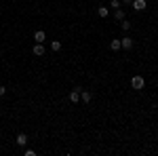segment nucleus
<instances>
[{
  "label": "nucleus",
  "instance_id": "nucleus-7",
  "mask_svg": "<svg viewBox=\"0 0 158 156\" xmlns=\"http://www.w3.org/2000/svg\"><path fill=\"white\" fill-rule=\"evenodd\" d=\"M25 144H27V135H25V133H19V135H17V145L23 148Z\"/></svg>",
  "mask_w": 158,
  "mask_h": 156
},
{
  "label": "nucleus",
  "instance_id": "nucleus-8",
  "mask_svg": "<svg viewBox=\"0 0 158 156\" xmlns=\"http://www.w3.org/2000/svg\"><path fill=\"white\" fill-rule=\"evenodd\" d=\"M34 40H36V42H44V40H47V34H44L42 30H38L36 34H34Z\"/></svg>",
  "mask_w": 158,
  "mask_h": 156
},
{
  "label": "nucleus",
  "instance_id": "nucleus-6",
  "mask_svg": "<svg viewBox=\"0 0 158 156\" xmlns=\"http://www.w3.org/2000/svg\"><path fill=\"white\" fill-rule=\"evenodd\" d=\"M32 51H34V55H38V57H42V55H44V47H42V42H36Z\"/></svg>",
  "mask_w": 158,
  "mask_h": 156
},
{
  "label": "nucleus",
  "instance_id": "nucleus-11",
  "mask_svg": "<svg viewBox=\"0 0 158 156\" xmlns=\"http://www.w3.org/2000/svg\"><path fill=\"white\" fill-rule=\"evenodd\" d=\"M97 15H99V17H108V15H110V9H108V6H99V9H97Z\"/></svg>",
  "mask_w": 158,
  "mask_h": 156
},
{
  "label": "nucleus",
  "instance_id": "nucleus-12",
  "mask_svg": "<svg viewBox=\"0 0 158 156\" xmlns=\"http://www.w3.org/2000/svg\"><path fill=\"white\" fill-rule=\"evenodd\" d=\"M51 48H53L55 53H57V51H61V42H59V40H51Z\"/></svg>",
  "mask_w": 158,
  "mask_h": 156
},
{
  "label": "nucleus",
  "instance_id": "nucleus-4",
  "mask_svg": "<svg viewBox=\"0 0 158 156\" xmlns=\"http://www.w3.org/2000/svg\"><path fill=\"white\" fill-rule=\"evenodd\" d=\"M91 99H93V93L91 91H80V101H85V103H91Z\"/></svg>",
  "mask_w": 158,
  "mask_h": 156
},
{
  "label": "nucleus",
  "instance_id": "nucleus-13",
  "mask_svg": "<svg viewBox=\"0 0 158 156\" xmlns=\"http://www.w3.org/2000/svg\"><path fill=\"white\" fill-rule=\"evenodd\" d=\"M120 25H122V30H124V32H129V30H131V21H127V19H122Z\"/></svg>",
  "mask_w": 158,
  "mask_h": 156
},
{
  "label": "nucleus",
  "instance_id": "nucleus-10",
  "mask_svg": "<svg viewBox=\"0 0 158 156\" xmlns=\"http://www.w3.org/2000/svg\"><path fill=\"white\" fill-rule=\"evenodd\" d=\"M110 48H112V51H118V48H122L120 40H118V38H114V40H112V42H110Z\"/></svg>",
  "mask_w": 158,
  "mask_h": 156
},
{
  "label": "nucleus",
  "instance_id": "nucleus-16",
  "mask_svg": "<svg viewBox=\"0 0 158 156\" xmlns=\"http://www.w3.org/2000/svg\"><path fill=\"white\" fill-rule=\"evenodd\" d=\"M120 2H124V4H133V0H120Z\"/></svg>",
  "mask_w": 158,
  "mask_h": 156
},
{
  "label": "nucleus",
  "instance_id": "nucleus-15",
  "mask_svg": "<svg viewBox=\"0 0 158 156\" xmlns=\"http://www.w3.org/2000/svg\"><path fill=\"white\" fill-rule=\"evenodd\" d=\"M4 93H6V89H4V86H2V84H0V97L4 95Z\"/></svg>",
  "mask_w": 158,
  "mask_h": 156
},
{
  "label": "nucleus",
  "instance_id": "nucleus-9",
  "mask_svg": "<svg viewBox=\"0 0 158 156\" xmlns=\"http://www.w3.org/2000/svg\"><path fill=\"white\" fill-rule=\"evenodd\" d=\"M114 19H116V21H122V19H124V11H122V9H114Z\"/></svg>",
  "mask_w": 158,
  "mask_h": 156
},
{
  "label": "nucleus",
  "instance_id": "nucleus-2",
  "mask_svg": "<svg viewBox=\"0 0 158 156\" xmlns=\"http://www.w3.org/2000/svg\"><path fill=\"white\" fill-rule=\"evenodd\" d=\"M80 91H82V86H74V91L70 93V101H72V103L80 101Z\"/></svg>",
  "mask_w": 158,
  "mask_h": 156
},
{
  "label": "nucleus",
  "instance_id": "nucleus-14",
  "mask_svg": "<svg viewBox=\"0 0 158 156\" xmlns=\"http://www.w3.org/2000/svg\"><path fill=\"white\" fill-rule=\"evenodd\" d=\"M110 6H112V9H120L122 2H120V0H112V2H110Z\"/></svg>",
  "mask_w": 158,
  "mask_h": 156
},
{
  "label": "nucleus",
  "instance_id": "nucleus-5",
  "mask_svg": "<svg viewBox=\"0 0 158 156\" xmlns=\"http://www.w3.org/2000/svg\"><path fill=\"white\" fill-rule=\"evenodd\" d=\"M131 6H133L135 11H143L148 4H146V0H133V4H131Z\"/></svg>",
  "mask_w": 158,
  "mask_h": 156
},
{
  "label": "nucleus",
  "instance_id": "nucleus-3",
  "mask_svg": "<svg viewBox=\"0 0 158 156\" xmlns=\"http://www.w3.org/2000/svg\"><path fill=\"white\" fill-rule=\"evenodd\" d=\"M120 44H122V48H133V38L131 36H124V38H120Z\"/></svg>",
  "mask_w": 158,
  "mask_h": 156
},
{
  "label": "nucleus",
  "instance_id": "nucleus-1",
  "mask_svg": "<svg viewBox=\"0 0 158 156\" xmlns=\"http://www.w3.org/2000/svg\"><path fill=\"white\" fill-rule=\"evenodd\" d=\"M143 84H146V80H143L141 76H133V78H131V86H133L135 91H139V89H143Z\"/></svg>",
  "mask_w": 158,
  "mask_h": 156
}]
</instances>
